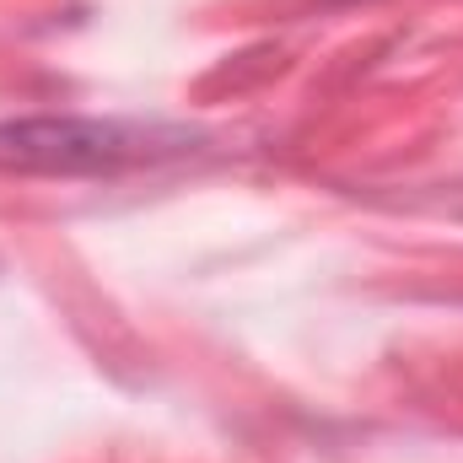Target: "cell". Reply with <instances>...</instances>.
<instances>
[{"mask_svg":"<svg viewBox=\"0 0 463 463\" xmlns=\"http://www.w3.org/2000/svg\"><path fill=\"white\" fill-rule=\"evenodd\" d=\"M194 151L189 129L146 124V118H87L38 114L0 124V167L5 173H49V178H92L124 173L140 162H173Z\"/></svg>","mask_w":463,"mask_h":463,"instance_id":"6da1fadb","label":"cell"}]
</instances>
